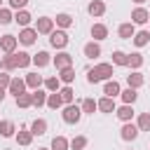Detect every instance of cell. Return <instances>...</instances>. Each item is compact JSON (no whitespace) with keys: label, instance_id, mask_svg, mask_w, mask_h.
Masks as SVG:
<instances>
[{"label":"cell","instance_id":"7c38bea8","mask_svg":"<svg viewBox=\"0 0 150 150\" xmlns=\"http://www.w3.org/2000/svg\"><path fill=\"white\" fill-rule=\"evenodd\" d=\"M28 129H30V134H33V136H45V134H47V129H49V124H47V120H45V117H35V120L30 122V127H28Z\"/></svg>","mask_w":150,"mask_h":150},{"label":"cell","instance_id":"681fc988","mask_svg":"<svg viewBox=\"0 0 150 150\" xmlns=\"http://www.w3.org/2000/svg\"><path fill=\"white\" fill-rule=\"evenodd\" d=\"M0 7H2V0H0Z\"/></svg>","mask_w":150,"mask_h":150},{"label":"cell","instance_id":"60d3db41","mask_svg":"<svg viewBox=\"0 0 150 150\" xmlns=\"http://www.w3.org/2000/svg\"><path fill=\"white\" fill-rule=\"evenodd\" d=\"M87 136H73L70 138V150H84L87 148Z\"/></svg>","mask_w":150,"mask_h":150},{"label":"cell","instance_id":"7dc6e473","mask_svg":"<svg viewBox=\"0 0 150 150\" xmlns=\"http://www.w3.org/2000/svg\"><path fill=\"white\" fill-rule=\"evenodd\" d=\"M38 150H52V148H38Z\"/></svg>","mask_w":150,"mask_h":150},{"label":"cell","instance_id":"1f68e13d","mask_svg":"<svg viewBox=\"0 0 150 150\" xmlns=\"http://www.w3.org/2000/svg\"><path fill=\"white\" fill-rule=\"evenodd\" d=\"M49 148H52V150H70V141H68L66 136H54Z\"/></svg>","mask_w":150,"mask_h":150},{"label":"cell","instance_id":"52a82bcc","mask_svg":"<svg viewBox=\"0 0 150 150\" xmlns=\"http://www.w3.org/2000/svg\"><path fill=\"white\" fill-rule=\"evenodd\" d=\"M16 45H19V40H16V35H12V33H5V35L0 38V52H5V54H14V52H16Z\"/></svg>","mask_w":150,"mask_h":150},{"label":"cell","instance_id":"f35d334b","mask_svg":"<svg viewBox=\"0 0 150 150\" xmlns=\"http://www.w3.org/2000/svg\"><path fill=\"white\" fill-rule=\"evenodd\" d=\"M136 127L138 131H150V112H141L136 117Z\"/></svg>","mask_w":150,"mask_h":150},{"label":"cell","instance_id":"30bf717a","mask_svg":"<svg viewBox=\"0 0 150 150\" xmlns=\"http://www.w3.org/2000/svg\"><path fill=\"white\" fill-rule=\"evenodd\" d=\"M150 21V12L145 9V7H136L134 12H131V23L134 26H143V23H148Z\"/></svg>","mask_w":150,"mask_h":150},{"label":"cell","instance_id":"44dd1931","mask_svg":"<svg viewBox=\"0 0 150 150\" xmlns=\"http://www.w3.org/2000/svg\"><path fill=\"white\" fill-rule=\"evenodd\" d=\"M49 63H52V56H49V52L40 49L38 54H33V66H35V68H45V66H49Z\"/></svg>","mask_w":150,"mask_h":150},{"label":"cell","instance_id":"7bdbcfd3","mask_svg":"<svg viewBox=\"0 0 150 150\" xmlns=\"http://www.w3.org/2000/svg\"><path fill=\"white\" fill-rule=\"evenodd\" d=\"M7 5H9V9H12V12H19V9H26L28 0H7Z\"/></svg>","mask_w":150,"mask_h":150},{"label":"cell","instance_id":"4316f807","mask_svg":"<svg viewBox=\"0 0 150 150\" xmlns=\"http://www.w3.org/2000/svg\"><path fill=\"white\" fill-rule=\"evenodd\" d=\"M14 61H16V68H28L33 63V56L28 52H14Z\"/></svg>","mask_w":150,"mask_h":150},{"label":"cell","instance_id":"f546056e","mask_svg":"<svg viewBox=\"0 0 150 150\" xmlns=\"http://www.w3.org/2000/svg\"><path fill=\"white\" fill-rule=\"evenodd\" d=\"M131 42H134L136 47H145V45L150 42V30H136V35L131 38Z\"/></svg>","mask_w":150,"mask_h":150},{"label":"cell","instance_id":"d6a6232c","mask_svg":"<svg viewBox=\"0 0 150 150\" xmlns=\"http://www.w3.org/2000/svg\"><path fill=\"white\" fill-rule=\"evenodd\" d=\"M63 84H73L75 82V68H63V70H59V75H56Z\"/></svg>","mask_w":150,"mask_h":150},{"label":"cell","instance_id":"ac0fdd59","mask_svg":"<svg viewBox=\"0 0 150 150\" xmlns=\"http://www.w3.org/2000/svg\"><path fill=\"white\" fill-rule=\"evenodd\" d=\"M73 21H75V19H73L68 12H61V14H56V19H54V26H56V28H61V30H68V28L73 26Z\"/></svg>","mask_w":150,"mask_h":150},{"label":"cell","instance_id":"7402d4cb","mask_svg":"<svg viewBox=\"0 0 150 150\" xmlns=\"http://www.w3.org/2000/svg\"><path fill=\"white\" fill-rule=\"evenodd\" d=\"M23 80H26V87L33 89V91H35V89H42V82H45L42 75H38V73H26Z\"/></svg>","mask_w":150,"mask_h":150},{"label":"cell","instance_id":"2e32d148","mask_svg":"<svg viewBox=\"0 0 150 150\" xmlns=\"http://www.w3.org/2000/svg\"><path fill=\"white\" fill-rule=\"evenodd\" d=\"M14 138H16V143H19V145H23V148H28V145L33 143V134H30V129H28V127H21V129L14 134Z\"/></svg>","mask_w":150,"mask_h":150},{"label":"cell","instance_id":"b9f144b4","mask_svg":"<svg viewBox=\"0 0 150 150\" xmlns=\"http://www.w3.org/2000/svg\"><path fill=\"white\" fill-rule=\"evenodd\" d=\"M14 21V12L9 7H0V26H7Z\"/></svg>","mask_w":150,"mask_h":150},{"label":"cell","instance_id":"484cf974","mask_svg":"<svg viewBox=\"0 0 150 150\" xmlns=\"http://www.w3.org/2000/svg\"><path fill=\"white\" fill-rule=\"evenodd\" d=\"M120 98H122V103H127V105H134V103H136V98H138V89H131V87H127V89H122V91H120Z\"/></svg>","mask_w":150,"mask_h":150},{"label":"cell","instance_id":"9a60e30c","mask_svg":"<svg viewBox=\"0 0 150 150\" xmlns=\"http://www.w3.org/2000/svg\"><path fill=\"white\" fill-rule=\"evenodd\" d=\"M120 91H122V87H120L117 80H105V84H103V96L115 98V96H120Z\"/></svg>","mask_w":150,"mask_h":150},{"label":"cell","instance_id":"8992f818","mask_svg":"<svg viewBox=\"0 0 150 150\" xmlns=\"http://www.w3.org/2000/svg\"><path fill=\"white\" fill-rule=\"evenodd\" d=\"M138 134H141V131H138V127H136L134 122H124V124H122V129H120V138H122V141H127V143H129V141H136V138H138Z\"/></svg>","mask_w":150,"mask_h":150},{"label":"cell","instance_id":"74e56055","mask_svg":"<svg viewBox=\"0 0 150 150\" xmlns=\"http://www.w3.org/2000/svg\"><path fill=\"white\" fill-rule=\"evenodd\" d=\"M80 110H82V115H94L98 108H96V101H94V98H84V101L80 103Z\"/></svg>","mask_w":150,"mask_h":150},{"label":"cell","instance_id":"83f0119b","mask_svg":"<svg viewBox=\"0 0 150 150\" xmlns=\"http://www.w3.org/2000/svg\"><path fill=\"white\" fill-rule=\"evenodd\" d=\"M96 108L101 110V112H115V98H108V96H103V98H98L96 101Z\"/></svg>","mask_w":150,"mask_h":150},{"label":"cell","instance_id":"ab89813d","mask_svg":"<svg viewBox=\"0 0 150 150\" xmlns=\"http://www.w3.org/2000/svg\"><path fill=\"white\" fill-rule=\"evenodd\" d=\"M0 61H2V70H5V73H12V70H16V61H14V54H5Z\"/></svg>","mask_w":150,"mask_h":150},{"label":"cell","instance_id":"f907efd6","mask_svg":"<svg viewBox=\"0 0 150 150\" xmlns=\"http://www.w3.org/2000/svg\"><path fill=\"white\" fill-rule=\"evenodd\" d=\"M148 12H150V9H148Z\"/></svg>","mask_w":150,"mask_h":150},{"label":"cell","instance_id":"d6986e66","mask_svg":"<svg viewBox=\"0 0 150 150\" xmlns=\"http://www.w3.org/2000/svg\"><path fill=\"white\" fill-rule=\"evenodd\" d=\"M145 84V77H143V73H138V70H131V75H127V87H131V89H141Z\"/></svg>","mask_w":150,"mask_h":150},{"label":"cell","instance_id":"cb8c5ba5","mask_svg":"<svg viewBox=\"0 0 150 150\" xmlns=\"http://www.w3.org/2000/svg\"><path fill=\"white\" fill-rule=\"evenodd\" d=\"M82 54L87 56V59H96V56H101V45L98 42H87L84 47H82Z\"/></svg>","mask_w":150,"mask_h":150},{"label":"cell","instance_id":"5b68a950","mask_svg":"<svg viewBox=\"0 0 150 150\" xmlns=\"http://www.w3.org/2000/svg\"><path fill=\"white\" fill-rule=\"evenodd\" d=\"M52 63L56 70H63V68H73V54L68 52H59L56 56H52Z\"/></svg>","mask_w":150,"mask_h":150},{"label":"cell","instance_id":"f1b7e54d","mask_svg":"<svg viewBox=\"0 0 150 150\" xmlns=\"http://www.w3.org/2000/svg\"><path fill=\"white\" fill-rule=\"evenodd\" d=\"M59 96H61V101H63V105H70V103L75 101V91H73V87H70V84H66V87H61V89H59Z\"/></svg>","mask_w":150,"mask_h":150},{"label":"cell","instance_id":"d590c367","mask_svg":"<svg viewBox=\"0 0 150 150\" xmlns=\"http://www.w3.org/2000/svg\"><path fill=\"white\" fill-rule=\"evenodd\" d=\"M127 66H129L131 70H138V68L143 66V54H141V52H131V54H129V63H127Z\"/></svg>","mask_w":150,"mask_h":150},{"label":"cell","instance_id":"4dcf8cb0","mask_svg":"<svg viewBox=\"0 0 150 150\" xmlns=\"http://www.w3.org/2000/svg\"><path fill=\"white\" fill-rule=\"evenodd\" d=\"M127 63H129V54H124L122 49H115V52H112V66L127 68Z\"/></svg>","mask_w":150,"mask_h":150},{"label":"cell","instance_id":"c3c4849f","mask_svg":"<svg viewBox=\"0 0 150 150\" xmlns=\"http://www.w3.org/2000/svg\"><path fill=\"white\" fill-rule=\"evenodd\" d=\"M0 70H2V61H0Z\"/></svg>","mask_w":150,"mask_h":150},{"label":"cell","instance_id":"e575fe53","mask_svg":"<svg viewBox=\"0 0 150 150\" xmlns=\"http://www.w3.org/2000/svg\"><path fill=\"white\" fill-rule=\"evenodd\" d=\"M47 108H52V110H59V108H63V101H61V96H59V91H54V94H47V103H45Z\"/></svg>","mask_w":150,"mask_h":150},{"label":"cell","instance_id":"ba28073f","mask_svg":"<svg viewBox=\"0 0 150 150\" xmlns=\"http://www.w3.org/2000/svg\"><path fill=\"white\" fill-rule=\"evenodd\" d=\"M16 40H19L21 45L30 47V45L38 40V30H35V28H30V26H28V28H21V30H19V35H16Z\"/></svg>","mask_w":150,"mask_h":150},{"label":"cell","instance_id":"ee69618b","mask_svg":"<svg viewBox=\"0 0 150 150\" xmlns=\"http://www.w3.org/2000/svg\"><path fill=\"white\" fill-rule=\"evenodd\" d=\"M9 80H12V75L5 73V70H0V89H7L9 87Z\"/></svg>","mask_w":150,"mask_h":150},{"label":"cell","instance_id":"3957f363","mask_svg":"<svg viewBox=\"0 0 150 150\" xmlns=\"http://www.w3.org/2000/svg\"><path fill=\"white\" fill-rule=\"evenodd\" d=\"M61 117H63V122H66V124H77V122L82 120V110H80V105L70 103V105H63Z\"/></svg>","mask_w":150,"mask_h":150},{"label":"cell","instance_id":"603a6c76","mask_svg":"<svg viewBox=\"0 0 150 150\" xmlns=\"http://www.w3.org/2000/svg\"><path fill=\"white\" fill-rule=\"evenodd\" d=\"M16 134V124L12 120H0V136L2 138H12Z\"/></svg>","mask_w":150,"mask_h":150},{"label":"cell","instance_id":"4fadbf2b","mask_svg":"<svg viewBox=\"0 0 150 150\" xmlns=\"http://www.w3.org/2000/svg\"><path fill=\"white\" fill-rule=\"evenodd\" d=\"M117 35H120L122 40H131V38L136 35V26H134L131 21H124V23L117 26Z\"/></svg>","mask_w":150,"mask_h":150},{"label":"cell","instance_id":"ffe728a7","mask_svg":"<svg viewBox=\"0 0 150 150\" xmlns=\"http://www.w3.org/2000/svg\"><path fill=\"white\" fill-rule=\"evenodd\" d=\"M14 21H16V26L28 28V26H30V21H33V16H30V12H28V9H19V12H14Z\"/></svg>","mask_w":150,"mask_h":150},{"label":"cell","instance_id":"6da1fadb","mask_svg":"<svg viewBox=\"0 0 150 150\" xmlns=\"http://www.w3.org/2000/svg\"><path fill=\"white\" fill-rule=\"evenodd\" d=\"M112 75H115L112 63H96L94 68L87 70V82H89V84H98V82L112 80Z\"/></svg>","mask_w":150,"mask_h":150},{"label":"cell","instance_id":"e0dca14e","mask_svg":"<svg viewBox=\"0 0 150 150\" xmlns=\"http://www.w3.org/2000/svg\"><path fill=\"white\" fill-rule=\"evenodd\" d=\"M87 12H89V16H103L105 14V2L103 0H91L89 5H87Z\"/></svg>","mask_w":150,"mask_h":150},{"label":"cell","instance_id":"836d02e7","mask_svg":"<svg viewBox=\"0 0 150 150\" xmlns=\"http://www.w3.org/2000/svg\"><path fill=\"white\" fill-rule=\"evenodd\" d=\"M30 96H33V108H42L47 103V91L45 89H35Z\"/></svg>","mask_w":150,"mask_h":150},{"label":"cell","instance_id":"8fae6325","mask_svg":"<svg viewBox=\"0 0 150 150\" xmlns=\"http://www.w3.org/2000/svg\"><path fill=\"white\" fill-rule=\"evenodd\" d=\"M115 115H117V120L124 124V122H131L136 112H134V105H127V103H122L120 108H115Z\"/></svg>","mask_w":150,"mask_h":150},{"label":"cell","instance_id":"8d00e7d4","mask_svg":"<svg viewBox=\"0 0 150 150\" xmlns=\"http://www.w3.org/2000/svg\"><path fill=\"white\" fill-rule=\"evenodd\" d=\"M14 101H16V108H23V110H26V108H33V96H30L28 91H23L21 96H16Z\"/></svg>","mask_w":150,"mask_h":150},{"label":"cell","instance_id":"9c48e42d","mask_svg":"<svg viewBox=\"0 0 150 150\" xmlns=\"http://www.w3.org/2000/svg\"><path fill=\"white\" fill-rule=\"evenodd\" d=\"M23 91H26V80H23V77H12V80H9V87H7V94H12V96L16 98V96H21Z\"/></svg>","mask_w":150,"mask_h":150},{"label":"cell","instance_id":"277c9868","mask_svg":"<svg viewBox=\"0 0 150 150\" xmlns=\"http://www.w3.org/2000/svg\"><path fill=\"white\" fill-rule=\"evenodd\" d=\"M33 28L38 30V35H49V33L54 30V19H52V16H38Z\"/></svg>","mask_w":150,"mask_h":150},{"label":"cell","instance_id":"7a4b0ae2","mask_svg":"<svg viewBox=\"0 0 150 150\" xmlns=\"http://www.w3.org/2000/svg\"><path fill=\"white\" fill-rule=\"evenodd\" d=\"M68 42H70V38H68V33H66V30L56 28V30H52V33H49V45H52L54 49H66V47H68Z\"/></svg>","mask_w":150,"mask_h":150},{"label":"cell","instance_id":"f6af8a7d","mask_svg":"<svg viewBox=\"0 0 150 150\" xmlns=\"http://www.w3.org/2000/svg\"><path fill=\"white\" fill-rule=\"evenodd\" d=\"M5 98H7V89H0V103H2Z\"/></svg>","mask_w":150,"mask_h":150},{"label":"cell","instance_id":"bcb514c9","mask_svg":"<svg viewBox=\"0 0 150 150\" xmlns=\"http://www.w3.org/2000/svg\"><path fill=\"white\" fill-rule=\"evenodd\" d=\"M134 2H136V5H138V7H141V5H143V2H145V0H134Z\"/></svg>","mask_w":150,"mask_h":150},{"label":"cell","instance_id":"d4e9b609","mask_svg":"<svg viewBox=\"0 0 150 150\" xmlns=\"http://www.w3.org/2000/svg\"><path fill=\"white\" fill-rule=\"evenodd\" d=\"M42 87H45V91H47V94H54V91H59V89H61V80H59L56 75H49V77H45Z\"/></svg>","mask_w":150,"mask_h":150},{"label":"cell","instance_id":"5bb4252c","mask_svg":"<svg viewBox=\"0 0 150 150\" xmlns=\"http://www.w3.org/2000/svg\"><path fill=\"white\" fill-rule=\"evenodd\" d=\"M89 35H91L94 42H101V40L108 38V26H105V23H94L91 30H89Z\"/></svg>","mask_w":150,"mask_h":150}]
</instances>
